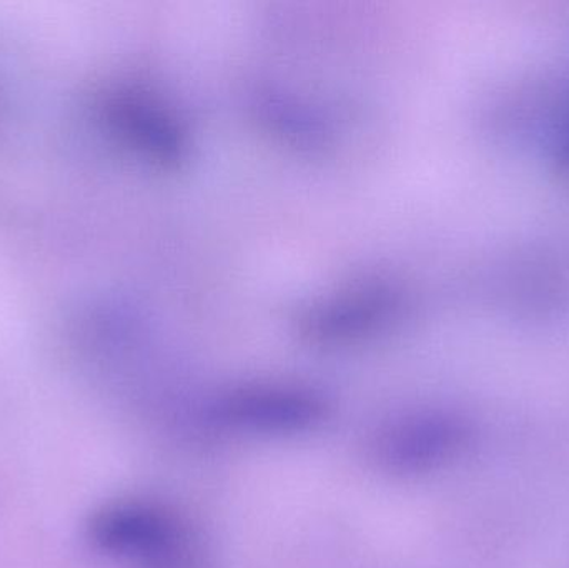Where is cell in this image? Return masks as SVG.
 Listing matches in <instances>:
<instances>
[{"instance_id":"1","label":"cell","mask_w":569,"mask_h":568,"mask_svg":"<svg viewBox=\"0 0 569 568\" xmlns=\"http://www.w3.org/2000/svg\"><path fill=\"white\" fill-rule=\"evenodd\" d=\"M325 403L307 390L250 387L222 397L212 417L230 429L247 432H300L325 419Z\"/></svg>"},{"instance_id":"2","label":"cell","mask_w":569,"mask_h":568,"mask_svg":"<svg viewBox=\"0 0 569 568\" xmlns=\"http://www.w3.org/2000/svg\"><path fill=\"white\" fill-rule=\"evenodd\" d=\"M465 439L458 420L447 416H420L385 427L371 444V454L388 472H423L450 459Z\"/></svg>"},{"instance_id":"3","label":"cell","mask_w":569,"mask_h":568,"mask_svg":"<svg viewBox=\"0 0 569 568\" xmlns=\"http://www.w3.org/2000/svg\"><path fill=\"white\" fill-rule=\"evenodd\" d=\"M100 107L103 120L127 142L160 160L179 159L183 143L176 123L149 100L122 90L107 96Z\"/></svg>"},{"instance_id":"4","label":"cell","mask_w":569,"mask_h":568,"mask_svg":"<svg viewBox=\"0 0 569 568\" xmlns=\"http://www.w3.org/2000/svg\"><path fill=\"white\" fill-rule=\"evenodd\" d=\"M550 149L555 162L569 170V106L551 123Z\"/></svg>"}]
</instances>
